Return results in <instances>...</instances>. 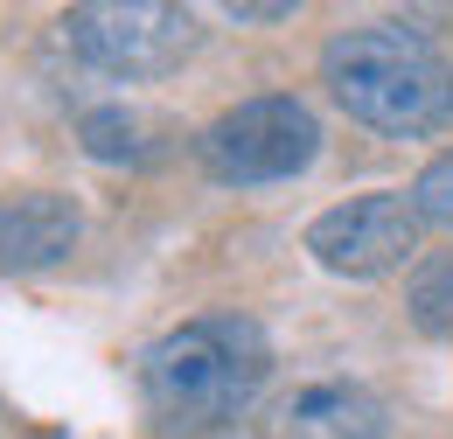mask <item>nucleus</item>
Returning <instances> with one entry per match:
<instances>
[{"label": "nucleus", "mask_w": 453, "mask_h": 439, "mask_svg": "<svg viewBox=\"0 0 453 439\" xmlns=\"http://www.w3.org/2000/svg\"><path fill=\"white\" fill-rule=\"evenodd\" d=\"M196 154L203 167L230 181V189H265V181H293L307 174L321 154V119L307 98L293 91H265V98H244V105L217 112L203 133H196Z\"/></svg>", "instance_id": "obj_3"}, {"label": "nucleus", "mask_w": 453, "mask_h": 439, "mask_svg": "<svg viewBox=\"0 0 453 439\" xmlns=\"http://www.w3.org/2000/svg\"><path fill=\"white\" fill-rule=\"evenodd\" d=\"M418 237H426V217L411 210L404 189H370V196H349L335 210L307 223V251L314 266L335 279H384L397 273L404 258H418Z\"/></svg>", "instance_id": "obj_5"}, {"label": "nucleus", "mask_w": 453, "mask_h": 439, "mask_svg": "<svg viewBox=\"0 0 453 439\" xmlns=\"http://www.w3.org/2000/svg\"><path fill=\"white\" fill-rule=\"evenodd\" d=\"M321 84L356 126L384 140H426L453 119V63L426 28L363 21L321 50Z\"/></svg>", "instance_id": "obj_1"}, {"label": "nucleus", "mask_w": 453, "mask_h": 439, "mask_svg": "<svg viewBox=\"0 0 453 439\" xmlns=\"http://www.w3.org/2000/svg\"><path fill=\"white\" fill-rule=\"evenodd\" d=\"M140 384L168 433H217L273 384V342L251 314H196L147 349Z\"/></svg>", "instance_id": "obj_2"}, {"label": "nucleus", "mask_w": 453, "mask_h": 439, "mask_svg": "<svg viewBox=\"0 0 453 439\" xmlns=\"http://www.w3.org/2000/svg\"><path fill=\"white\" fill-rule=\"evenodd\" d=\"M411 210H418L426 223H440V230H453V147L418 167V181H411Z\"/></svg>", "instance_id": "obj_10"}, {"label": "nucleus", "mask_w": 453, "mask_h": 439, "mask_svg": "<svg viewBox=\"0 0 453 439\" xmlns=\"http://www.w3.org/2000/svg\"><path fill=\"white\" fill-rule=\"evenodd\" d=\"M230 21H293V0H230Z\"/></svg>", "instance_id": "obj_11"}, {"label": "nucleus", "mask_w": 453, "mask_h": 439, "mask_svg": "<svg viewBox=\"0 0 453 439\" xmlns=\"http://www.w3.org/2000/svg\"><path fill=\"white\" fill-rule=\"evenodd\" d=\"M161 133H168V119H154V112L140 105H91L77 119V140H84V154L91 161H154L161 154Z\"/></svg>", "instance_id": "obj_8"}, {"label": "nucleus", "mask_w": 453, "mask_h": 439, "mask_svg": "<svg viewBox=\"0 0 453 439\" xmlns=\"http://www.w3.org/2000/svg\"><path fill=\"white\" fill-rule=\"evenodd\" d=\"M63 35H70V50L84 56L98 77H119V84L168 77L203 42L196 14L168 7V0H91V7H70Z\"/></svg>", "instance_id": "obj_4"}, {"label": "nucleus", "mask_w": 453, "mask_h": 439, "mask_svg": "<svg viewBox=\"0 0 453 439\" xmlns=\"http://www.w3.org/2000/svg\"><path fill=\"white\" fill-rule=\"evenodd\" d=\"M384 433H391L384 404L363 384H342V377L307 384L286 404V439H384Z\"/></svg>", "instance_id": "obj_7"}, {"label": "nucleus", "mask_w": 453, "mask_h": 439, "mask_svg": "<svg viewBox=\"0 0 453 439\" xmlns=\"http://www.w3.org/2000/svg\"><path fill=\"white\" fill-rule=\"evenodd\" d=\"M84 237L77 203L57 189H28V196H7L0 203V273H42L63 266Z\"/></svg>", "instance_id": "obj_6"}, {"label": "nucleus", "mask_w": 453, "mask_h": 439, "mask_svg": "<svg viewBox=\"0 0 453 439\" xmlns=\"http://www.w3.org/2000/svg\"><path fill=\"white\" fill-rule=\"evenodd\" d=\"M404 307H411V328L453 342V251H433L411 266V286H404Z\"/></svg>", "instance_id": "obj_9"}]
</instances>
